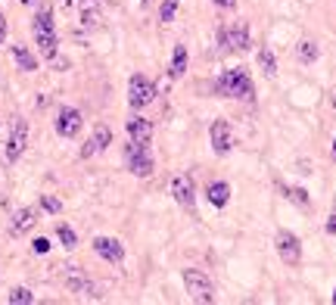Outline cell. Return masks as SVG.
<instances>
[{
    "mask_svg": "<svg viewBox=\"0 0 336 305\" xmlns=\"http://www.w3.org/2000/svg\"><path fill=\"white\" fill-rule=\"evenodd\" d=\"M215 91L221 94V97H234V100H252V81H249V75L243 69H231V72H224V75L218 78V84H215Z\"/></svg>",
    "mask_w": 336,
    "mask_h": 305,
    "instance_id": "6da1fadb",
    "label": "cell"
},
{
    "mask_svg": "<svg viewBox=\"0 0 336 305\" xmlns=\"http://www.w3.org/2000/svg\"><path fill=\"white\" fill-rule=\"evenodd\" d=\"M34 41L41 47V56H47V59L56 56V28H53L50 7H41V13L34 16Z\"/></svg>",
    "mask_w": 336,
    "mask_h": 305,
    "instance_id": "7a4b0ae2",
    "label": "cell"
},
{
    "mask_svg": "<svg viewBox=\"0 0 336 305\" xmlns=\"http://www.w3.org/2000/svg\"><path fill=\"white\" fill-rule=\"evenodd\" d=\"M149 143H137V140H131L128 147H125V159H128V168L134 171L137 177H149L153 174V159H149Z\"/></svg>",
    "mask_w": 336,
    "mask_h": 305,
    "instance_id": "3957f363",
    "label": "cell"
},
{
    "mask_svg": "<svg viewBox=\"0 0 336 305\" xmlns=\"http://www.w3.org/2000/svg\"><path fill=\"white\" fill-rule=\"evenodd\" d=\"M153 100H156L153 81H149L146 75H131V81H128V103L134 106V109H143V106H149Z\"/></svg>",
    "mask_w": 336,
    "mask_h": 305,
    "instance_id": "277c9868",
    "label": "cell"
},
{
    "mask_svg": "<svg viewBox=\"0 0 336 305\" xmlns=\"http://www.w3.org/2000/svg\"><path fill=\"white\" fill-rule=\"evenodd\" d=\"M184 286H187V293H190V299L193 302H215V286H212V280L205 277V274H199V271H184Z\"/></svg>",
    "mask_w": 336,
    "mask_h": 305,
    "instance_id": "5b68a950",
    "label": "cell"
},
{
    "mask_svg": "<svg viewBox=\"0 0 336 305\" xmlns=\"http://www.w3.org/2000/svg\"><path fill=\"white\" fill-rule=\"evenodd\" d=\"M25 143H28V125H25V118H13V131H10L7 150H4L7 162H16V159L25 153Z\"/></svg>",
    "mask_w": 336,
    "mask_h": 305,
    "instance_id": "8992f818",
    "label": "cell"
},
{
    "mask_svg": "<svg viewBox=\"0 0 336 305\" xmlns=\"http://www.w3.org/2000/svg\"><path fill=\"white\" fill-rule=\"evenodd\" d=\"M221 44L228 47L231 53H243L249 50V25L246 22H234L221 31Z\"/></svg>",
    "mask_w": 336,
    "mask_h": 305,
    "instance_id": "52a82bcc",
    "label": "cell"
},
{
    "mask_svg": "<svg viewBox=\"0 0 336 305\" xmlns=\"http://www.w3.org/2000/svg\"><path fill=\"white\" fill-rule=\"evenodd\" d=\"M277 253H280V259H284L287 265H299V259H302L299 237L290 234V230H280V234H277Z\"/></svg>",
    "mask_w": 336,
    "mask_h": 305,
    "instance_id": "ba28073f",
    "label": "cell"
},
{
    "mask_svg": "<svg viewBox=\"0 0 336 305\" xmlns=\"http://www.w3.org/2000/svg\"><path fill=\"white\" fill-rule=\"evenodd\" d=\"M81 131V112L72 109V106H63L60 115H56V134L60 137H75Z\"/></svg>",
    "mask_w": 336,
    "mask_h": 305,
    "instance_id": "9c48e42d",
    "label": "cell"
},
{
    "mask_svg": "<svg viewBox=\"0 0 336 305\" xmlns=\"http://www.w3.org/2000/svg\"><path fill=\"white\" fill-rule=\"evenodd\" d=\"M172 196L178 200V206H181V209H193V203H196L193 177H190V174H178L175 181H172Z\"/></svg>",
    "mask_w": 336,
    "mask_h": 305,
    "instance_id": "30bf717a",
    "label": "cell"
},
{
    "mask_svg": "<svg viewBox=\"0 0 336 305\" xmlns=\"http://www.w3.org/2000/svg\"><path fill=\"white\" fill-rule=\"evenodd\" d=\"M93 249H97V256L112 262V265H122L125 262V246L119 240H112V237H97L93 240Z\"/></svg>",
    "mask_w": 336,
    "mask_h": 305,
    "instance_id": "8fae6325",
    "label": "cell"
},
{
    "mask_svg": "<svg viewBox=\"0 0 336 305\" xmlns=\"http://www.w3.org/2000/svg\"><path fill=\"white\" fill-rule=\"evenodd\" d=\"M209 137H212V150H215L218 156L231 153V147H234V137H231V128H228V121H212V128H209Z\"/></svg>",
    "mask_w": 336,
    "mask_h": 305,
    "instance_id": "7c38bea8",
    "label": "cell"
},
{
    "mask_svg": "<svg viewBox=\"0 0 336 305\" xmlns=\"http://www.w3.org/2000/svg\"><path fill=\"white\" fill-rule=\"evenodd\" d=\"M66 286L72 293H78V296H97L93 293V283H90V277L81 271V268H66Z\"/></svg>",
    "mask_w": 336,
    "mask_h": 305,
    "instance_id": "4fadbf2b",
    "label": "cell"
},
{
    "mask_svg": "<svg viewBox=\"0 0 336 305\" xmlns=\"http://www.w3.org/2000/svg\"><path fill=\"white\" fill-rule=\"evenodd\" d=\"M34 224H37V212L34 209H19L13 215V221H10V234L13 237H22V234H28Z\"/></svg>",
    "mask_w": 336,
    "mask_h": 305,
    "instance_id": "5bb4252c",
    "label": "cell"
},
{
    "mask_svg": "<svg viewBox=\"0 0 336 305\" xmlns=\"http://www.w3.org/2000/svg\"><path fill=\"white\" fill-rule=\"evenodd\" d=\"M112 143V131L106 128V125H97V128H93V137L87 140V147L81 150V156L87 159V156H93V153H100V150H106Z\"/></svg>",
    "mask_w": 336,
    "mask_h": 305,
    "instance_id": "9a60e30c",
    "label": "cell"
},
{
    "mask_svg": "<svg viewBox=\"0 0 336 305\" xmlns=\"http://www.w3.org/2000/svg\"><path fill=\"white\" fill-rule=\"evenodd\" d=\"M128 134H131V140H137V143H149V137H153V125H149L146 118H128Z\"/></svg>",
    "mask_w": 336,
    "mask_h": 305,
    "instance_id": "2e32d148",
    "label": "cell"
},
{
    "mask_svg": "<svg viewBox=\"0 0 336 305\" xmlns=\"http://www.w3.org/2000/svg\"><path fill=\"white\" fill-rule=\"evenodd\" d=\"M228 200H231V187L224 184V181L209 184V203H212L215 209H224V206H228Z\"/></svg>",
    "mask_w": 336,
    "mask_h": 305,
    "instance_id": "e0dca14e",
    "label": "cell"
},
{
    "mask_svg": "<svg viewBox=\"0 0 336 305\" xmlns=\"http://www.w3.org/2000/svg\"><path fill=\"white\" fill-rule=\"evenodd\" d=\"M13 59L19 63V69H22V72H34V69H37V59L31 56V53H28L22 44H16V47H13Z\"/></svg>",
    "mask_w": 336,
    "mask_h": 305,
    "instance_id": "ac0fdd59",
    "label": "cell"
},
{
    "mask_svg": "<svg viewBox=\"0 0 336 305\" xmlns=\"http://www.w3.org/2000/svg\"><path fill=\"white\" fill-rule=\"evenodd\" d=\"M184 72H187V47L178 44V47H175V59H172V75L181 78Z\"/></svg>",
    "mask_w": 336,
    "mask_h": 305,
    "instance_id": "d6986e66",
    "label": "cell"
},
{
    "mask_svg": "<svg viewBox=\"0 0 336 305\" xmlns=\"http://www.w3.org/2000/svg\"><path fill=\"white\" fill-rule=\"evenodd\" d=\"M258 66H261V72H265V75L271 78L274 72H277V63H274V53L268 50V47H261L258 50Z\"/></svg>",
    "mask_w": 336,
    "mask_h": 305,
    "instance_id": "ffe728a7",
    "label": "cell"
},
{
    "mask_svg": "<svg viewBox=\"0 0 336 305\" xmlns=\"http://www.w3.org/2000/svg\"><path fill=\"white\" fill-rule=\"evenodd\" d=\"M56 237H60V243H63L66 249H75V246H78V237H75V230H72L69 224H60V227H56Z\"/></svg>",
    "mask_w": 336,
    "mask_h": 305,
    "instance_id": "44dd1931",
    "label": "cell"
},
{
    "mask_svg": "<svg viewBox=\"0 0 336 305\" xmlns=\"http://www.w3.org/2000/svg\"><path fill=\"white\" fill-rule=\"evenodd\" d=\"M317 53H321V50H317L314 41H302V44H299V59H302V63H314Z\"/></svg>",
    "mask_w": 336,
    "mask_h": 305,
    "instance_id": "7402d4cb",
    "label": "cell"
},
{
    "mask_svg": "<svg viewBox=\"0 0 336 305\" xmlns=\"http://www.w3.org/2000/svg\"><path fill=\"white\" fill-rule=\"evenodd\" d=\"M10 302H13V305H31V302H34V293L25 290V286H16V290L10 293Z\"/></svg>",
    "mask_w": 336,
    "mask_h": 305,
    "instance_id": "603a6c76",
    "label": "cell"
},
{
    "mask_svg": "<svg viewBox=\"0 0 336 305\" xmlns=\"http://www.w3.org/2000/svg\"><path fill=\"white\" fill-rule=\"evenodd\" d=\"M175 10H178V0H165V4H162V10H159L162 22H172V19H175Z\"/></svg>",
    "mask_w": 336,
    "mask_h": 305,
    "instance_id": "cb8c5ba5",
    "label": "cell"
},
{
    "mask_svg": "<svg viewBox=\"0 0 336 305\" xmlns=\"http://www.w3.org/2000/svg\"><path fill=\"white\" fill-rule=\"evenodd\" d=\"M41 206H44L47 212H53V215H56V212H60V209H63V203H60V200H56V196H41Z\"/></svg>",
    "mask_w": 336,
    "mask_h": 305,
    "instance_id": "d4e9b609",
    "label": "cell"
},
{
    "mask_svg": "<svg viewBox=\"0 0 336 305\" xmlns=\"http://www.w3.org/2000/svg\"><path fill=\"white\" fill-rule=\"evenodd\" d=\"M287 196H290V200H296L299 206H305V203H308V196H305V190H287Z\"/></svg>",
    "mask_w": 336,
    "mask_h": 305,
    "instance_id": "484cf974",
    "label": "cell"
},
{
    "mask_svg": "<svg viewBox=\"0 0 336 305\" xmlns=\"http://www.w3.org/2000/svg\"><path fill=\"white\" fill-rule=\"evenodd\" d=\"M47 249H50V240H44V237L34 240V253H47Z\"/></svg>",
    "mask_w": 336,
    "mask_h": 305,
    "instance_id": "4316f807",
    "label": "cell"
},
{
    "mask_svg": "<svg viewBox=\"0 0 336 305\" xmlns=\"http://www.w3.org/2000/svg\"><path fill=\"white\" fill-rule=\"evenodd\" d=\"M81 19H84V25H97V19H100V16L93 13V10H87V13L81 16Z\"/></svg>",
    "mask_w": 336,
    "mask_h": 305,
    "instance_id": "83f0119b",
    "label": "cell"
},
{
    "mask_svg": "<svg viewBox=\"0 0 336 305\" xmlns=\"http://www.w3.org/2000/svg\"><path fill=\"white\" fill-rule=\"evenodd\" d=\"M7 41V19H4V13H0V44Z\"/></svg>",
    "mask_w": 336,
    "mask_h": 305,
    "instance_id": "f1b7e54d",
    "label": "cell"
},
{
    "mask_svg": "<svg viewBox=\"0 0 336 305\" xmlns=\"http://www.w3.org/2000/svg\"><path fill=\"white\" fill-rule=\"evenodd\" d=\"M327 234H336V212L327 218Z\"/></svg>",
    "mask_w": 336,
    "mask_h": 305,
    "instance_id": "f546056e",
    "label": "cell"
},
{
    "mask_svg": "<svg viewBox=\"0 0 336 305\" xmlns=\"http://www.w3.org/2000/svg\"><path fill=\"white\" fill-rule=\"evenodd\" d=\"M215 4H218L221 10H234V7H237V0H215Z\"/></svg>",
    "mask_w": 336,
    "mask_h": 305,
    "instance_id": "4dcf8cb0",
    "label": "cell"
},
{
    "mask_svg": "<svg viewBox=\"0 0 336 305\" xmlns=\"http://www.w3.org/2000/svg\"><path fill=\"white\" fill-rule=\"evenodd\" d=\"M330 103H333V109H336V91H333V97H330Z\"/></svg>",
    "mask_w": 336,
    "mask_h": 305,
    "instance_id": "1f68e13d",
    "label": "cell"
},
{
    "mask_svg": "<svg viewBox=\"0 0 336 305\" xmlns=\"http://www.w3.org/2000/svg\"><path fill=\"white\" fill-rule=\"evenodd\" d=\"M60 4H63V7H69V4H75V0H60Z\"/></svg>",
    "mask_w": 336,
    "mask_h": 305,
    "instance_id": "d6a6232c",
    "label": "cell"
},
{
    "mask_svg": "<svg viewBox=\"0 0 336 305\" xmlns=\"http://www.w3.org/2000/svg\"><path fill=\"white\" fill-rule=\"evenodd\" d=\"M333 159H336V140H333Z\"/></svg>",
    "mask_w": 336,
    "mask_h": 305,
    "instance_id": "836d02e7",
    "label": "cell"
},
{
    "mask_svg": "<svg viewBox=\"0 0 336 305\" xmlns=\"http://www.w3.org/2000/svg\"><path fill=\"white\" fill-rule=\"evenodd\" d=\"M22 4H37V0H22Z\"/></svg>",
    "mask_w": 336,
    "mask_h": 305,
    "instance_id": "e575fe53",
    "label": "cell"
},
{
    "mask_svg": "<svg viewBox=\"0 0 336 305\" xmlns=\"http://www.w3.org/2000/svg\"><path fill=\"white\" fill-rule=\"evenodd\" d=\"M333 305H336V293H333Z\"/></svg>",
    "mask_w": 336,
    "mask_h": 305,
    "instance_id": "d590c367",
    "label": "cell"
}]
</instances>
